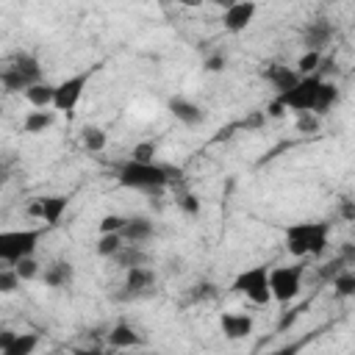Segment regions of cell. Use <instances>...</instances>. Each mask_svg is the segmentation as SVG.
Returning <instances> with one entry per match:
<instances>
[{"label": "cell", "mask_w": 355, "mask_h": 355, "mask_svg": "<svg viewBox=\"0 0 355 355\" xmlns=\"http://www.w3.org/2000/svg\"><path fill=\"white\" fill-rule=\"evenodd\" d=\"M153 286H155V272L150 266L125 269V294L128 297H147V294H153Z\"/></svg>", "instance_id": "4fadbf2b"}, {"label": "cell", "mask_w": 355, "mask_h": 355, "mask_svg": "<svg viewBox=\"0 0 355 355\" xmlns=\"http://www.w3.org/2000/svg\"><path fill=\"white\" fill-rule=\"evenodd\" d=\"M319 67H322V53H311V50H305V53L300 55L294 72H297L300 78H308V75H319Z\"/></svg>", "instance_id": "484cf974"}, {"label": "cell", "mask_w": 355, "mask_h": 355, "mask_svg": "<svg viewBox=\"0 0 355 355\" xmlns=\"http://www.w3.org/2000/svg\"><path fill=\"white\" fill-rule=\"evenodd\" d=\"M169 114H172L178 122L189 125V128L205 122V108L197 105V103L189 100V97H169Z\"/></svg>", "instance_id": "9a60e30c"}, {"label": "cell", "mask_w": 355, "mask_h": 355, "mask_svg": "<svg viewBox=\"0 0 355 355\" xmlns=\"http://www.w3.org/2000/svg\"><path fill=\"white\" fill-rule=\"evenodd\" d=\"M114 261L122 266V269H133V266H147V252L141 247H133V244H122V250L114 255Z\"/></svg>", "instance_id": "7402d4cb"}, {"label": "cell", "mask_w": 355, "mask_h": 355, "mask_svg": "<svg viewBox=\"0 0 355 355\" xmlns=\"http://www.w3.org/2000/svg\"><path fill=\"white\" fill-rule=\"evenodd\" d=\"M92 80V69H83L78 75H69L64 78L58 86H55V97H53V108L61 111V114H72L83 97V89L89 86Z\"/></svg>", "instance_id": "ba28073f"}, {"label": "cell", "mask_w": 355, "mask_h": 355, "mask_svg": "<svg viewBox=\"0 0 355 355\" xmlns=\"http://www.w3.org/2000/svg\"><path fill=\"white\" fill-rule=\"evenodd\" d=\"M105 341H108L114 349H130V347H141V344H144V338H141L128 322H116V324L108 330Z\"/></svg>", "instance_id": "e0dca14e"}, {"label": "cell", "mask_w": 355, "mask_h": 355, "mask_svg": "<svg viewBox=\"0 0 355 355\" xmlns=\"http://www.w3.org/2000/svg\"><path fill=\"white\" fill-rule=\"evenodd\" d=\"M216 297V286L214 283H197L191 286V302H205Z\"/></svg>", "instance_id": "d6a6232c"}, {"label": "cell", "mask_w": 355, "mask_h": 355, "mask_svg": "<svg viewBox=\"0 0 355 355\" xmlns=\"http://www.w3.org/2000/svg\"><path fill=\"white\" fill-rule=\"evenodd\" d=\"M11 269L17 272V277H19V280H33V277L39 275V263H36V258H33V255H28V258L17 261Z\"/></svg>", "instance_id": "f546056e"}, {"label": "cell", "mask_w": 355, "mask_h": 355, "mask_svg": "<svg viewBox=\"0 0 355 355\" xmlns=\"http://www.w3.org/2000/svg\"><path fill=\"white\" fill-rule=\"evenodd\" d=\"M319 86H322V75L300 78V80L294 83V89L277 94V103H280L286 111H294V114H313L316 97H319Z\"/></svg>", "instance_id": "5b68a950"}, {"label": "cell", "mask_w": 355, "mask_h": 355, "mask_svg": "<svg viewBox=\"0 0 355 355\" xmlns=\"http://www.w3.org/2000/svg\"><path fill=\"white\" fill-rule=\"evenodd\" d=\"M333 288H336L338 297H352L355 294V275H352V269H341L333 277Z\"/></svg>", "instance_id": "4316f807"}, {"label": "cell", "mask_w": 355, "mask_h": 355, "mask_svg": "<svg viewBox=\"0 0 355 355\" xmlns=\"http://www.w3.org/2000/svg\"><path fill=\"white\" fill-rule=\"evenodd\" d=\"M219 330L227 341H241L252 333V316L239 313V311H225L219 316Z\"/></svg>", "instance_id": "5bb4252c"}, {"label": "cell", "mask_w": 355, "mask_h": 355, "mask_svg": "<svg viewBox=\"0 0 355 355\" xmlns=\"http://www.w3.org/2000/svg\"><path fill=\"white\" fill-rule=\"evenodd\" d=\"M14 338H17V330H0V355L14 344Z\"/></svg>", "instance_id": "8d00e7d4"}, {"label": "cell", "mask_w": 355, "mask_h": 355, "mask_svg": "<svg viewBox=\"0 0 355 355\" xmlns=\"http://www.w3.org/2000/svg\"><path fill=\"white\" fill-rule=\"evenodd\" d=\"M36 347H39V336H33V333H17L14 344L3 355H33Z\"/></svg>", "instance_id": "cb8c5ba5"}, {"label": "cell", "mask_w": 355, "mask_h": 355, "mask_svg": "<svg viewBox=\"0 0 355 355\" xmlns=\"http://www.w3.org/2000/svg\"><path fill=\"white\" fill-rule=\"evenodd\" d=\"M341 216H344L347 222H352V219H355V205H352V200H349V197H344V200H341Z\"/></svg>", "instance_id": "74e56055"}, {"label": "cell", "mask_w": 355, "mask_h": 355, "mask_svg": "<svg viewBox=\"0 0 355 355\" xmlns=\"http://www.w3.org/2000/svg\"><path fill=\"white\" fill-rule=\"evenodd\" d=\"M42 80V64H39V58L36 55H31V53H19V55H14L3 69H0V86L6 89V92H28L33 83H39Z\"/></svg>", "instance_id": "3957f363"}, {"label": "cell", "mask_w": 355, "mask_h": 355, "mask_svg": "<svg viewBox=\"0 0 355 355\" xmlns=\"http://www.w3.org/2000/svg\"><path fill=\"white\" fill-rule=\"evenodd\" d=\"M225 64H227V58H225V53H222V50H214V53H211V55H205V61H202L205 72H222V69H225Z\"/></svg>", "instance_id": "836d02e7"}, {"label": "cell", "mask_w": 355, "mask_h": 355, "mask_svg": "<svg viewBox=\"0 0 355 355\" xmlns=\"http://www.w3.org/2000/svg\"><path fill=\"white\" fill-rule=\"evenodd\" d=\"M233 291L244 294L252 305H269L272 294H269V269L266 266H250L244 272L236 275L233 280Z\"/></svg>", "instance_id": "8992f818"}, {"label": "cell", "mask_w": 355, "mask_h": 355, "mask_svg": "<svg viewBox=\"0 0 355 355\" xmlns=\"http://www.w3.org/2000/svg\"><path fill=\"white\" fill-rule=\"evenodd\" d=\"M42 239V227H25V230H0V263H17L36 252V244Z\"/></svg>", "instance_id": "277c9868"}, {"label": "cell", "mask_w": 355, "mask_h": 355, "mask_svg": "<svg viewBox=\"0 0 355 355\" xmlns=\"http://www.w3.org/2000/svg\"><path fill=\"white\" fill-rule=\"evenodd\" d=\"M255 11H258V6L250 3V0H244V3H230V6L225 8V14H222V28H225L227 33H241V31L252 22Z\"/></svg>", "instance_id": "8fae6325"}, {"label": "cell", "mask_w": 355, "mask_h": 355, "mask_svg": "<svg viewBox=\"0 0 355 355\" xmlns=\"http://www.w3.org/2000/svg\"><path fill=\"white\" fill-rule=\"evenodd\" d=\"M330 244V222H294L286 227V250L297 258H313L322 255Z\"/></svg>", "instance_id": "7a4b0ae2"}, {"label": "cell", "mask_w": 355, "mask_h": 355, "mask_svg": "<svg viewBox=\"0 0 355 355\" xmlns=\"http://www.w3.org/2000/svg\"><path fill=\"white\" fill-rule=\"evenodd\" d=\"M53 122H55V111H50V108H44V111H28L25 114V119H22V130L25 133H44L47 128H53Z\"/></svg>", "instance_id": "d6986e66"}, {"label": "cell", "mask_w": 355, "mask_h": 355, "mask_svg": "<svg viewBox=\"0 0 355 355\" xmlns=\"http://www.w3.org/2000/svg\"><path fill=\"white\" fill-rule=\"evenodd\" d=\"M302 288V266H275L269 269V294L277 302H291Z\"/></svg>", "instance_id": "52a82bcc"}, {"label": "cell", "mask_w": 355, "mask_h": 355, "mask_svg": "<svg viewBox=\"0 0 355 355\" xmlns=\"http://www.w3.org/2000/svg\"><path fill=\"white\" fill-rule=\"evenodd\" d=\"M72 355H105L103 349H94V347H89V349H75Z\"/></svg>", "instance_id": "60d3db41"}, {"label": "cell", "mask_w": 355, "mask_h": 355, "mask_svg": "<svg viewBox=\"0 0 355 355\" xmlns=\"http://www.w3.org/2000/svg\"><path fill=\"white\" fill-rule=\"evenodd\" d=\"M53 97H55V86H50V83H44V80L33 83V86L25 92V100H28L33 108H39V111L50 108V105H53Z\"/></svg>", "instance_id": "ffe728a7"}, {"label": "cell", "mask_w": 355, "mask_h": 355, "mask_svg": "<svg viewBox=\"0 0 355 355\" xmlns=\"http://www.w3.org/2000/svg\"><path fill=\"white\" fill-rule=\"evenodd\" d=\"M300 347H302V344H286V347H277V349H272V352H266V355H297Z\"/></svg>", "instance_id": "f35d334b"}, {"label": "cell", "mask_w": 355, "mask_h": 355, "mask_svg": "<svg viewBox=\"0 0 355 355\" xmlns=\"http://www.w3.org/2000/svg\"><path fill=\"white\" fill-rule=\"evenodd\" d=\"M0 119H3V108H0Z\"/></svg>", "instance_id": "b9f144b4"}, {"label": "cell", "mask_w": 355, "mask_h": 355, "mask_svg": "<svg viewBox=\"0 0 355 355\" xmlns=\"http://www.w3.org/2000/svg\"><path fill=\"white\" fill-rule=\"evenodd\" d=\"M67 205H69V200L61 197V194H55V197H36V200L28 205V214H31L33 219L44 222L47 227H55V225L61 222Z\"/></svg>", "instance_id": "9c48e42d"}, {"label": "cell", "mask_w": 355, "mask_h": 355, "mask_svg": "<svg viewBox=\"0 0 355 355\" xmlns=\"http://www.w3.org/2000/svg\"><path fill=\"white\" fill-rule=\"evenodd\" d=\"M125 219H128V216L105 214V216L100 219V233H119V230H122V225H125Z\"/></svg>", "instance_id": "1f68e13d"}, {"label": "cell", "mask_w": 355, "mask_h": 355, "mask_svg": "<svg viewBox=\"0 0 355 355\" xmlns=\"http://www.w3.org/2000/svg\"><path fill=\"white\" fill-rule=\"evenodd\" d=\"M122 244H125V241H122V236H119V233H100V239H97V247H94V250H97V255H100V258H114V255L122 250Z\"/></svg>", "instance_id": "d4e9b609"}, {"label": "cell", "mask_w": 355, "mask_h": 355, "mask_svg": "<svg viewBox=\"0 0 355 355\" xmlns=\"http://www.w3.org/2000/svg\"><path fill=\"white\" fill-rule=\"evenodd\" d=\"M263 78L277 89V94H283V92L294 89V83L300 80V75H297L294 69L283 67V64H272V67H266V69H263Z\"/></svg>", "instance_id": "ac0fdd59"}, {"label": "cell", "mask_w": 355, "mask_h": 355, "mask_svg": "<svg viewBox=\"0 0 355 355\" xmlns=\"http://www.w3.org/2000/svg\"><path fill=\"white\" fill-rule=\"evenodd\" d=\"M333 33H336L333 22H330L327 17H316V19H311V22L302 28V44H305V50H311V53H322V50L333 42Z\"/></svg>", "instance_id": "30bf717a"}, {"label": "cell", "mask_w": 355, "mask_h": 355, "mask_svg": "<svg viewBox=\"0 0 355 355\" xmlns=\"http://www.w3.org/2000/svg\"><path fill=\"white\" fill-rule=\"evenodd\" d=\"M263 122H266V114H263V111H250V114L241 119V128H244V130H258Z\"/></svg>", "instance_id": "d590c367"}, {"label": "cell", "mask_w": 355, "mask_h": 355, "mask_svg": "<svg viewBox=\"0 0 355 355\" xmlns=\"http://www.w3.org/2000/svg\"><path fill=\"white\" fill-rule=\"evenodd\" d=\"M294 116H297V119H294L297 133H302V136H313V133H319L322 119H319L316 114H294Z\"/></svg>", "instance_id": "83f0119b"}, {"label": "cell", "mask_w": 355, "mask_h": 355, "mask_svg": "<svg viewBox=\"0 0 355 355\" xmlns=\"http://www.w3.org/2000/svg\"><path fill=\"white\" fill-rule=\"evenodd\" d=\"M44 286L47 288H67V286H72V280H75V266L69 263V261H64V258H58V261H53L50 266H44Z\"/></svg>", "instance_id": "2e32d148"}, {"label": "cell", "mask_w": 355, "mask_h": 355, "mask_svg": "<svg viewBox=\"0 0 355 355\" xmlns=\"http://www.w3.org/2000/svg\"><path fill=\"white\" fill-rule=\"evenodd\" d=\"M119 236H122L125 244L141 247V244H147L155 236V225H153L150 216H128L125 225H122V230H119Z\"/></svg>", "instance_id": "7c38bea8"}, {"label": "cell", "mask_w": 355, "mask_h": 355, "mask_svg": "<svg viewBox=\"0 0 355 355\" xmlns=\"http://www.w3.org/2000/svg\"><path fill=\"white\" fill-rule=\"evenodd\" d=\"M19 277H17V272L8 266V269H3L0 266V294H14L17 288H19Z\"/></svg>", "instance_id": "4dcf8cb0"}, {"label": "cell", "mask_w": 355, "mask_h": 355, "mask_svg": "<svg viewBox=\"0 0 355 355\" xmlns=\"http://www.w3.org/2000/svg\"><path fill=\"white\" fill-rule=\"evenodd\" d=\"M80 141H83V147H86V150L100 153V150H105L108 136H105V130H103V128H97V125H86V128H83V133H80Z\"/></svg>", "instance_id": "603a6c76"}, {"label": "cell", "mask_w": 355, "mask_h": 355, "mask_svg": "<svg viewBox=\"0 0 355 355\" xmlns=\"http://www.w3.org/2000/svg\"><path fill=\"white\" fill-rule=\"evenodd\" d=\"M175 178H180V169H172L166 164H136V161H125L119 169H116V180L119 186L125 189H133V191H144V194H161Z\"/></svg>", "instance_id": "6da1fadb"}, {"label": "cell", "mask_w": 355, "mask_h": 355, "mask_svg": "<svg viewBox=\"0 0 355 355\" xmlns=\"http://www.w3.org/2000/svg\"><path fill=\"white\" fill-rule=\"evenodd\" d=\"M178 208L186 214V216H197L200 214V200L194 194H180L178 197Z\"/></svg>", "instance_id": "e575fe53"}, {"label": "cell", "mask_w": 355, "mask_h": 355, "mask_svg": "<svg viewBox=\"0 0 355 355\" xmlns=\"http://www.w3.org/2000/svg\"><path fill=\"white\" fill-rule=\"evenodd\" d=\"M263 114H266V116H283V114H286V108H283V105L275 100V103H269V108H266Z\"/></svg>", "instance_id": "ab89813d"}, {"label": "cell", "mask_w": 355, "mask_h": 355, "mask_svg": "<svg viewBox=\"0 0 355 355\" xmlns=\"http://www.w3.org/2000/svg\"><path fill=\"white\" fill-rule=\"evenodd\" d=\"M336 103H338V86H336L333 80H324V78H322V86H319V97H316V108H313V114L322 119Z\"/></svg>", "instance_id": "44dd1931"}, {"label": "cell", "mask_w": 355, "mask_h": 355, "mask_svg": "<svg viewBox=\"0 0 355 355\" xmlns=\"http://www.w3.org/2000/svg\"><path fill=\"white\" fill-rule=\"evenodd\" d=\"M130 161L136 164H153L155 161V141H139L130 153Z\"/></svg>", "instance_id": "f1b7e54d"}]
</instances>
